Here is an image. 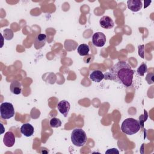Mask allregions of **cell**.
Wrapping results in <instances>:
<instances>
[{"mask_svg": "<svg viewBox=\"0 0 154 154\" xmlns=\"http://www.w3.org/2000/svg\"><path fill=\"white\" fill-rule=\"evenodd\" d=\"M134 71L126 61H120L109 69V71L104 74V79L111 80L122 84L125 87H130L132 84Z\"/></svg>", "mask_w": 154, "mask_h": 154, "instance_id": "obj_1", "label": "cell"}, {"mask_svg": "<svg viewBox=\"0 0 154 154\" xmlns=\"http://www.w3.org/2000/svg\"><path fill=\"white\" fill-rule=\"evenodd\" d=\"M141 128L140 122L133 118H128L122 123V131L129 135H134L137 133Z\"/></svg>", "mask_w": 154, "mask_h": 154, "instance_id": "obj_2", "label": "cell"}, {"mask_svg": "<svg viewBox=\"0 0 154 154\" xmlns=\"http://www.w3.org/2000/svg\"><path fill=\"white\" fill-rule=\"evenodd\" d=\"M87 140V137L85 131L81 128L74 129L71 134V141L72 143L77 147L83 146Z\"/></svg>", "mask_w": 154, "mask_h": 154, "instance_id": "obj_3", "label": "cell"}, {"mask_svg": "<svg viewBox=\"0 0 154 154\" xmlns=\"http://www.w3.org/2000/svg\"><path fill=\"white\" fill-rule=\"evenodd\" d=\"M0 113L1 118L10 119L14 116V109L12 103L3 102L0 106Z\"/></svg>", "mask_w": 154, "mask_h": 154, "instance_id": "obj_4", "label": "cell"}, {"mask_svg": "<svg viewBox=\"0 0 154 154\" xmlns=\"http://www.w3.org/2000/svg\"><path fill=\"white\" fill-rule=\"evenodd\" d=\"M106 42L105 35L101 32H95L92 37V43L97 47H102Z\"/></svg>", "mask_w": 154, "mask_h": 154, "instance_id": "obj_5", "label": "cell"}, {"mask_svg": "<svg viewBox=\"0 0 154 154\" xmlns=\"http://www.w3.org/2000/svg\"><path fill=\"white\" fill-rule=\"evenodd\" d=\"M57 108L61 114L64 117H67L70 108V105L68 101L63 100L58 103Z\"/></svg>", "mask_w": 154, "mask_h": 154, "instance_id": "obj_6", "label": "cell"}, {"mask_svg": "<svg viewBox=\"0 0 154 154\" xmlns=\"http://www.w3.org/2000/svg\"><path fill=\"white\" fill-rule=\"evenodd\" d=\"M3 142L5 146L11 147L13 146L15 143V137L11 131L7 132L4 135Z\"/></svg>", "mask_w": 154, "mask_h": 154, "instance_id": "obj_7", "label": "cell"}, {"mask_svg": "<svg viewBox=\"0 0 154 154\" xmlns=\"http://www.w3.org/2000/svg\"><path fill=\"white\" fill-rule=\"evenodd\" d=\"M99 23L101 27H102L104 29H111L113 28L114 25L112 19L108 16H102L100 19Z\"/></svg>", "mask_w": 154, "mask_h": 154, "instance_id": "obj_8", "label": "cell"}, {"mask_svg": "<svg viewBox=\"0 0 154 154\" xmlns=\"http://www.w3.org/2000/svg\"><path fill=\"white\" fill-rule=\"evenodd\" d=\"M128 8L132 11L137 12L142 8V2L140 0H129L127 1Z\"/></svg>", "mask_w": 154, "mask_h": 154, "instance_id": "obj_9", "label": "cell"}, {"mask_svg": "<svg viewBox=\"0 0 154 154\" xmlns=\"http://www.w3.org/2000/svg\"><path fill=\"white\" fill-rule=\"evenodd\" d=\"M46 35L45 34H39L37 35L34 40V47L36 49L42 48L45 46L46 41Z\"/></svg>", "mask_w": 154, "mask_h": 154, "instance_id": "obj_10", "label": "cell"}, {"mask_svg": "<svg viewBox=\"0 0 154 154\" xmlns=\"http://www.w3.org/2000/svg\"><path fill=\"white\" fill-rule=\"evenodd\" d=\"M34 132V127L29 123H24L20 127V132L25 137H31Z\"/></svg>", "mask_w": 154, "mask_h": 154, "instance_id": "obj_11", "label": "cell"}, {"mask_svg": "<svg viewBox=\"0 0 154 154\" xmlns=\"http://www.w3.org/2000/svg\"><path fill=\"white\" fill-rule=\"evenodd\" d=\"M89 78L93 82H99L104 79V74L100 70H95L90 74Z\"/></svg>", "mask_w": 154, "mask_h": 154, "instance_id": "obj_12", "label": "cell"}, {"mask_svg": "<svg viewBox=\"0 0 154 154\" xmlns=\"http://www.w3.org/2000/svg\"><path fill=\"white\" fill-rule=\"evenodd\" d=\"M10 88L11 91L14 94H19L22 91L21 83L16 80H14L11 82Z\"/></svg>", "mask_w": 154, "mask_h": 154, "instance_id": "obj_13", "label": "cell"}, {"mask_svg": "<svg viewBox=\"0 0 154 154\" xmlns=\"http://www.w3.org/2000/svg\"><path fill=\"white\" fill-rule=\"evenodd\" d=\"M78 54L81 56L87 55L90 51V47L87 44H81L77 49Z\"/></svg>", "mask_w": 154, "mask_h": 154, "instance_id": "obj_14", "label": "cell"}, {"mask_svg": "<svg viewBox=\"0 0 154 154\" xmlns=\"http://www.w3.org/2000/svg\"><path fill=\"white\" fill-rule=\"evenodd\" d=\"M147 71V66L146 64L144 63H142L138 67V68L137 69V70L138 75L140 76H143L144 73H146Z\"/></svg>", "mask_w": 154, "mask_h": 154, "instance_id": "obj_15", "label": "cell"}, {"mask_svg": "<svg viewBox=\"0 0 154 154\" xmlns=\"http://www.w3.org/2000/svg\"><path fill=\"white\" fill-rule=\"evenodd\" d=\"M49 124L51 128H58L61 126V121L58 118L54 117L51 119Z\"/></svg>", "mask_w": 154, "mask_h": 154, "instance_id": "obj_16", "label": "cell"}, {"mask_svg": "<svg viewBox=\"0 0 154 154\" xmlns=\"http://www.w3.org/2000/svg\"><path fill=\"white\" fill-rule=\"evenodd\" d=\"M3 32H4V37L5 40H10L13 38L14 34H13V31L11 29H9V28L5 29Z\"/></svg>", "mask_w": 154, "mask_h": 154, "instance_id": "obj_17", "label": "cell"}, {"mask_svg": "<svg viewBox=\"0 0 154 154\" xmlns=\"http://www.w3.org/2000/svg\"><path fill=\"white\" fill-rule=\"evenodd\" d=\"M106 153H111V154H119V151L116 149V148H112V149H109L108 150H107L105 152Z\"/></svg>", "mask_w": 154, "mask_h": 154, "instance_id": "obj_18", "label": "cell"}, {"mask_svg": "<svg viewBox=\"0 0 154 154\" xmlns=\"http://www.w3.org/2000/svg\"><path fill=\"white\" fill-rule=\"evenodd\" d=\"M143 48H144V45H140L138 46V55L143 58H144Z\"/></svg>", "mask_w": 154, "mask_h": 154, "instance_id": "obj_19", "label": "cell"}]
</instances>
